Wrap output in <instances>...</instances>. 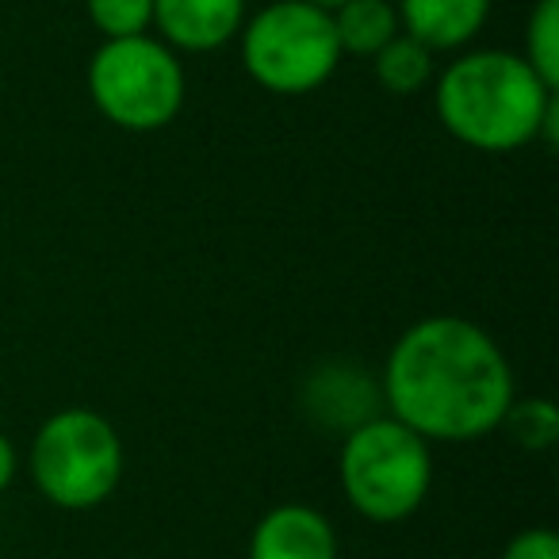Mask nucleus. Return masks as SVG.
<instances>
[{"label":"nucleus","mask_w":559,"mask_h":559,"mask_svg":"<svg viewBox=\"0 0 559 559\" xmlns=\"http://www.w3.org/2000/svg\"><path fill=\"white\" fill-rule=\"evenodd\" d=\"M380 391L391 418L429 444H464L502 426L513 406V372L483 326L433 314L391 345Z\"/></svg>","instance_id":"f257e3e1"},{"label":"nucleus","mask_w":559,"mask_h":559,"mask_svg":"<svg viewBox=\"0 0 559 559\" xmlns=\"http://www.w3.org/2000/svg\"><path fill=\"white\" fill-rule=\"evenodd\" d=\"M437 116L456 142L483 154H510L533 139H556V88L521 55L472 50L437 78Z\"/></svg>","instance_id":"f03ea898"},{"label":"nucleus","mask_w":559,"mask_h":559,"mask_svg":"<svg viewBox=\"0 0 559 559\" xmlns=\"http://www.w3.org/2000/svg\"><path fill=\"white\" fill-rule=\"evenodd\" d=\"M342 490L360 518L395 525L418 513L433 487V452L429 441L395 421L391 414L365 421L342 441L337 460Z\"/></svg>","instance_id":"7ed1b4c3"},{"label":"nucleus","mask_w":559,"mask_h":559,"mask_svg":"<svg viewBox=\"0 0 559 559\" xmlns=\"http://www.w3.org/2000/svg\"><path fill=\"white\" fill-rule=\"evenodd\" d=\"M188 78L177 50L154 35L104 39L88 58V96L108 123L131 134L169 127L185 108Z\"/></svg>","instance_id":"20e7f679"},{"label":"nucleus","mask_w":559,"mask_h":559,"mask_svg":"<svg viewBox=\"0 0 559 559\" xmlns=\"http://www.w3.org/2000/svg\"><path fill=\"white\" fill-rule=\"evenodd\" d=\"M27 467L39 495L58 510H93L123 479V441L104 414L70 406L39 426Z\"/></svg>","instance_id":"39448f33"},{"label":"nucleus","mask_w":559,"mask_h":559,"mask_svg":"<svg viewBox=\"0 0 559 559\" xmlns=\"http://www.w3.org/2000/svg\"><path fill=\"white\" fill-rule=\"evenodd\" d=\"M241 66L276 96H304L322 88L342 66V43L330 12L307 0H272L238 32Z\"/></svg>","instance_id":"423d86ee"},{"label":"nucleus","mask_w":559,"mask_h":559,"mask_svg":"<svg viewBox=\"0 0 559 559\" xmlns=\"http://www.w3.org/2000/svg\"><path fill=\"white\" fill-rule=\"evenodd\" d=\"M299 406H304L311 426L345 437L365 421L380 418L383 391L380 380L365 365L334 357L307 372L304 388H299Z\"/></svg>","instance_id":"0eeeda50"},{"label":"nucleus","mask_w":559,"mask_h":559,"mask_svg":"<svg viewBox=\"0 0 559 559\" xmlns=\"http://www.w3.org/2000/svg\"><path fill=\"white\" fill-rule=\"evenodd\" d=\"M241 24L246 0H154V27L173 50L207 55L238 39Z\"/></svg>","instance_id":"6e6552de"},{"label":"nucleus","mask_w":559,"mask_h":559,"mask_svg":"<svg viewBox=\"0 0 559 559\" xmlns=\"http://www.w3.org/2000/svg\"><path fill=\"white\" fill-rule=\"evenodd\" d=\"M249 559H337V533L314 506H276L257 521Z\"/></svg>","instance_id":"1a4fd4ad"},{"label":"nucleus","mask_w":559,"mask_h":559,"mask_svg":"<svg viewBox=\"0 0 559 559\" xmlns=\"http://www.w3.org/2000/svg\"><path fill=\"white\" fill-rule=\"evenodd\" d=\"M395 9L403 32L441 55V50L467 47L483 32L490 0H399Z\"/></svg>","instance_id":"9d476101"},{"label":"nucleus","mask_w":559,"mask_h":559,"mask_svg":"<svg viewBox=\"0 0 559 559\" xmlns=\"http://www.w3.org/2000/svg\"><path fill=\"white\" fill-rule=\"evenodd\" d=\"M334 35L342 43V55L372 58L403 32L399 9L391 0H345L342 9L330 12Z\"/></svg>","instance_id":"9b49d317"},{"label":"nucleus","mask_w":559,"mask_h":559,"mask_svg":"<svg viewBox=\"0 0 559 559\" xmlns=\"http://www.w3.org/2000/svg\"><path fill=\"white\" fill-rule=\"evenodd\" d=\"M433 50L426 43L411 39L406 32H399L380 55H372V73L376 81L383 85V93L391 96H414L421 93L426 85H433L437 66H433Z\"/></svg>","instance_id":"f8f14e48"},{"label":"nucleus","mask_w":559,"mask_h":559,"mask_svg":"<svg viewBox=\"0 0 559 559\" xmlns=\"http://www.w3.org/2000/svg\"><path fill=\"white\" fill-rule=\"evenodd\" d=\"M528 70L548 88H559V0H536L533 16L525 24V55Z\"/></svg>","instance_id":"ddd939ff"},{"label":"nucleus","mask_w":559,"mask_h":559,"mask_svg":"<svg viewBox=\"0 0 559 559\" xmlns=\"http://www.w3.org/2000/svg\"><path fill=\"white\" fill-rule=\"evenodd\" d=\"M85 12L104 39L150 35L154 27V0H85Z\"/></svg>","instance_id":"4468645a"},{"label":"nucleus","mask_w":559,"mask_h":559,"mask_svg":"<svg viewBox=\"0 0 559 559\" xmlns=\"http://www.w3.org/2000/svg\"><path fill=\"white\" fill-rule=\"evenodd\" d=\"M498 429H510L513 441L525 444V449H551L559 437L556 406H551L548 399H525V403L513 399V406L506 411Z\"/></svg>","instance_id":"2eb2a0df"},{"label":"nucleus","mask_w":559,"mask_h":559,"mask_svg":"<svg viewBox=\"0 0 559 559\" xmlns=\"http://www.w3.org/2000/svg\"><path fill=\"white\" fill-rule=\"evenodd\" d=\"M502 559H559V536L551 528H525L506 544Z\"/></svg>","instance_id":"dca6fc26"},{"label":"nucleus","mask_w":559,"mask_h":559,"mask_svg":"<svg viewBox=\"0 0 559 559\" xmlns=\"http://www.w3.org/2000/svg\"><path fill=\"white\" fill-rule=\"evenodd\" d=\"M16 467H20V456H16V444L9 441V437L0 433V495L12 487V479H16Z\"/></svg>","instance_id":"f3484780"},{"label":"nucleus","mask_w":559,"mask_h":559,"mask_svg":"<svg viewBox=\"0 0 559 559\" xmlns=\"http://www.w3.org/2000/svg\"><path fill=\"white\" fill-rule=\"evenodd\" d=\"M307 4H314V9H322V12H334V9H342L345 0H307Z\"/></svg>","instance_id":"a211bd4d"}]
</instances>
